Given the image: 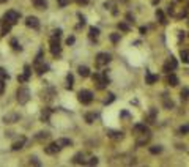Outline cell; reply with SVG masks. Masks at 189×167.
<instances>
[{
	"mask_svg": "<svg viewBox=\"0 0 189 167\" xmlns=\"http://www.w3.org/2000/svg\"><path fill=\"white\" fill-rule=\"evenodd\" d=\"M93 81H94V84H96V87L100 90H103V88H106L109 85V77H107L106 73H94Z\"/></svg>",
	"mask_w": 189,
	"mask_h": 167,
	"instance_id": "obj_1",
	"label": "cell"
},
{
	"mask_svg": "<svg viewBox=\"0 0 189 167\" xmlns=\"http://www.w3.org/2000/svg\"><path fill=\"white\" fill-rule=\"evenodd\" d=\"M19 18H21V13H18L16 10H10V11H7L3 14V21L8 22V24H11V25H14L19 21Z\"/></svg>",
	"mask_w": 189,
	"mask_h": 167,
	"instance_id": "obj_2",
	"label": "cell"
},
{
	"mask_svg": "<svg viewBox=\"0 0 189 167\" xmlns=\"http://www.w3.org/2000/svg\"><path fill=\"white\" fill-rule=\"evenodd\" d=\"M51 52H52V55H55V57L62 54L60 36H57V35H52V38H51Z\"/></svg>",
	"mask_w": 189,
	"mask_h": 167,
	"instance_id": "obj_3",
	"label": "cell"
},
{
	"mask_svg": "<svg viewBox=\"0 0 189 167\" xmlns=\"http://www.w3.org/2000/svg\"><path fill=\"white\" fill-rule=\"evenodd\" d=\"M29 99H30L29 88L27 87H19V90H18V101H19V104H25Z\"/></svg>",
	"mask_w": 189,
	"mask_h": 167,
	"instance_id": "obj_4",
	"label": "cell"
},
{
	"mask_svg": "<svg viewBox=\"0 0 189 167\" xmlns=\"http://www.w3.org/2000/svg\"><path fill=\"white\" fill-rule=\"evenodd\" d=\"M77 96H79V101L82 104H90L93 101V93L90 90H80Z\"/></svg>",
	"mask_w": 189,
	"mask_h": 167,
	"instance_id": "obj_5",
	"label": "cell"
},
{
	"mask_svg": "<svg viewBox=\"0 0 189 167\" xmlns=\"http://www.w3.org/2000/svg\"><path fill=\"white\" fill-rule=\"evenodd\" d=\"M111 60H112V58H111V55H109L107 52H100V54L96 55V66H104V65H107Z\"/></svg>",
	"mask_w": 189,
	"mask_h": 167,
	"instance_id": "obj_6",
	"label": "cell"
},
{
	"mask_svg": "<svg viewBox=\"0 0 189 167\" xmlns=\"http://www.w3.org/2000/svg\"><path fill=\"white\" fill-rule=\"evenodd\" d=\"M60 150H62V147H60L57 142H52V143H49L47 147H44V153H46V154H57Z\"/></svg>",
	"mask_w": 189,
	"mask_h": 167,
	"instance_id": "obj_7",
	"label": "cell"
},
{
	"mask_svg": "<svg viewBox=\"0 0 189 167\" xmlns=\"http://www.w3.org/2000/svg\"><path fill=\"white\" fill-rule=\"evenodd\" d=\"M25 25L36 30V29H40V21H38V18H35V16H29V18L25 19Z\"/></svg>",
	"mask_w": 189,
	"mask_h": 167,
	"instance_id": "obj_8",
	"label": "cell"
},
{
	"mask_svg": "<svg viewBox=\"0 0 189 167\" xmlns=\"http://www.w3.org/2000/svg\"><path fill=\"white\" fill-rule=\"evenodd\" d=\"M30 74H32L30 66H29V65H25V66H24V74H21V76L18 77V81H19V82H27V81L30 79Z\"/></svg>",
	"mask_w": 189,
	"mask_h": 167,
	"instance_id": "obj_9",
	"label": "cell"
},
{
	"mask_svg": "<svg viewBox=\"0 0 189 167\" xmlns=\"http://www.w3.org/2000/svg\"><path fill=\"white\" fill-rule=\"evenodd\" d=\"M145 81H147L148 85H153L154 82L159 81V76H158V74H151L150 71H147V73H145Z\"/></svg>",
	"mask_w": 189,
	"mask_h": 167,
	"instance_id": "obj_10",
	"label": "cell"
},
{
	"mask_svg": "<svg viewBox=\"0 0 189 167\" xmlns=\"http://www.w3.org/2000/svg\"><path fill=\"white\" fill-rule=\"evenodd\" d=\"M25 142H27V139L25 137H19L13 145H11V148L14 150V151H18V150H21V148H24V145H25Z\"/></svg>",
	"mask_w": 189,
	"mask_h": 167,
	"instance_id": "obj_11",
	"label": "cell"
},
{
	"mask_svg": "<svg viewBox=\"0 0 189 167\" xmlns=\"http://www.w3.org/2000/svg\"><path fill=\"white\" fill-rule=\"evenodd\" d=\"M32 2H33V5H35L36 10H46L47 8V2H46V0H32Z\"/></svg>",
	"mask_w": 189,
	"mask_h": 167,
	"instance_id": "obj_12",
	"label": "cell"
},
{
	"mask_svg": "<svg viewBox=\"0 0 189 167\" xmlns=\"http://www.w3.org/2000/svg\"><path fill=\"white\" fill-rule=\"evenodd\" d=\"M11 24H8V22H5V21H2V33L0 35H7V33H10V30H11Z\"/></svg>",
	"mask_w": 189,
	"mask_h": 167,
	"instance_id": "obj_13",
	"label": "cell"
},
{
	"mask_svg": "<svg viewBox=\"0 0 189 167\" xmlns=\"http://www.w3.org/2000/svg\"><path fill=\"white\" fill-rule=\"evenodd\" d=\"M167 82H169V85H170V87H176V85H178V77H176L175 74H169Z\"/></svg>",
	"mask_w": 189,
	"mask_h": 167,
	"instance_id": "obj_14",
	"label": "cell"
},
{
	"mask_svg": "<svg viewBox=\"0 0 189 167\" xmlns=\"http://www.w3.org/2000/svg\"><path fill=\"white\" fill-rule=\"evenodd\" d=\"M73 162H74V164H85L87 161L84 159V153H77V154L74 156V159H73Z\"/></svg>",
	"mask_w": 189,
	"mask_h": 167,
	"instance_id": "obj_15",
	"label": "cell"
},
{
	"mask_svg": "<svg viewBox=\"0 0 189 167\" xmlns=\"http://www.w3.org/2000/svg\"><path fill=\"white\" fill-rule=\"evenodd\" d=\"M77 71H79V74H80L82 77H88V76H90V70H88L87 66H79Z\"/></svg>",
	"mask_w": 189,
	"mask_h": 167,
	"instance_id": "obj_16",
	"label": "cell"
},
{
	"mask_svg": "<svg viewBox=\"0 0 189 167\" xmlns=\"http://www.w3.org/2000/svg\"><path fill=\"white\" fill-rule=\"evenodd\" d=\"M156 19H158L161 24H167V19H165V16H164V13H162L161 10L156 11Z\"/></svg>",
	"mask_w": 189,
	"mask_h": 167,
	"instance_id": "obj_17",
	"label": "cell"
},
{
	"mask_svg": "<svg viewBox=\"0 0 189 167\" xmlns=\"http://www.w3.org/2000/svg\"><path fill=\"white\" fill-rule=\"evenodd\" d=\"M57 143H58L62 148H63V147H71V145H73V142H71L69 139H58Z\"/></svg>",
	"mask_w": 189,
	"mask_h": 167,
	"instance_id": "obj_18",
	"label": "cell"
},
{
	"mask_svg": "<svg viewBox=\"0 0 189 167\" xmlns=\"http://www.w3.org/2000/svg\"><path fill=\"white\" fill-rule=\"evenodd\" d=\"M100 36V29L98 27H90V38H98Z\"/></svg>",
	"mask_w": 189,
	"mask_h": 167,
	"instance_id": "obj_19",
	"label": "cell"
},
{
	"mask_svg": "<svg viewBox=\"0 0 189 167\" xmlns=\"http://www.w3.org/2000/svg\"><path fill=\"white\" fill-rule=\"evenodd\" d=\"M73 84H74V77H73V74L69 73L68 76H66V88H73Z\"/></svg>",
	"mask_w": 189,
	"mask_h": 167,
	"instance_id": "obj_20",
	"label": "cell"
},
{
	"mask_svg": "<svg viewBox=\"0 0 189 167\" xmlns=\"http://www.w3.org/2000/svg\"><path fill=\"white\" fill-rule=\"evenodd\" d=\"M134 131H139V132H147V131H148V126H147V125L139 123V125H136V126H134Z\"/></svg>",
	"mask_w": 189,
	"mask_h": 167,
	"instance_id": "obj_21",
	"label": "cell"
},
{
	"mask_svg": "<svg viewBox=\"0 0 189 167\" xmlns=\"http://www.w3.org/2000/svg\"><path fill=\"white\" fill-rule=\"evenodd\" d=\"M180 57H181L183 63H189V51H181V52H180Z\"/></svg>",
	"mask_w": 189,
	"mask_h": 167,
	"instance_id": "obj_22",
	"label": "cell"
},
{
	"mask_svg": "<svg viewBox=\"0 0 189 167\" xmlns=\"http://www.w3.org/2000/svg\"><path fill=\"white\" fill-rule=\"evenodd\" d=\"M167 65H169V66H170L172 70H176V66H178V62L175 60V57H172V55H170V58H169Z\"/></svg>",
	"mask_w": 189,
	"mask_h": 167,
	"instance_id": "obj_23",
	"label": "cell"
},
{
	"mask_svg": "<svg viewBox=\"0 0 189 167\" xmlns=\"http://www.w3.org/2000/svg\"><path fill=\"white\" fill-rule=\"evenodd\" d=\"M49 115H51V109H44V110L41 112V118H43V121H49Z\"/></svg>",
	"mask_w": 189,
	"mask_h": 167,
	"instance_id": "obj_24",
	"label": "cell"
},
{
	"mask_svg": "<svg viewBox=\"0 0 189 167\" xmlns=\"http://www.w3.org/2000/svg\"><path fill=\"white\" fill-rule=\"evenodd\" d=\"M3 120H5L7 123H14V120H19V115H16V114H14V115H8V117H5Z\"/></svg>",
	"mask_w": 189,
	"mask_h": 167,
	"instance_id": "obj_25",
	"label": "cell"
},
{
	"mask_svg": "<svg viewBox=\"0 0 189 167\" xmlns=\"http://www.w3.org/2000/svg\"><path fill=\"white\" fill-rule=\"evenodd\" d=\"M161 151H162V147H159V145L150 147V153H151V154H158V153H161Z\"/></svg>",
	"mask_w": 189,
	"mask_h": 167,
	"instance_id": "obj_26",
	"label": "cell"
},
{
	"mask_svg": "<svg viewBox=\"0 0 189 167\" xmlns=\"http://www.w3.org/2000/svg\"><path fill=\"white\" fill-rule=\"evenodd\" d=\"M10 44H11V47H13V49H14V51H21V49H22V47H21V46H19V43H18V40H16V38H13V40H11V43H10Z\"/></svg>",
	"mask_w": 189,
	"mask_h": 167,
	"instance_id": "obj_27",
	"label": "cell"
},
{
	"mask_svg": "<svg viewBox=\"0 0 189 167\" xmlns=\"http://www.w3.org/2000/svg\"><path fill=\"white\" fill-rule=\"evenodd\" d=\"M0 79H3V81L10 79V74H8L7 70H3V68H0Z\"/></svg>",
	"mask_w": 189,
	"mask_h": 167,
	"instance_id": "obj_28",
	"label": "cell"
},
{
	"mask_svg": "<svg viewBox=\"0 0 189 167\" xmlns=\"http://www.w3.org/2000/svg\"><path fill=\"white\" fill-rule=\"evenodd\" d=\"M181 99H184V101L189 99V90H187V88H183V90H181Z\"/></svg>",
	"mask_w": 189,
	"mask_h": 167,
	"instance_id": "obj_29",
	"label": "cell"
},
{
	"mask_svg": "<svg viewBox=\"0 0 189 167\" xmlns=\"http://www.w3.org/2000/svg\"><path fill=\"white\" fill-rule=\"evenodd\" d=\"M49 137V132H38L36 134V139L38 140H44V139H47Z\"/></svg>",
	"mask_w": 189,
	"mask_h": 167,
	"instance_id": "obj_30",
	"label": "cell"
},
{
	"mask_svg": "<svg viewBox=\"0 0 189 167\" xmlns=\"http://www.w3.org/2000/svg\"><path fill=\"white\" fill-rule=\"evenodd\" d=\"M118 29L123 30V32H129V25L125 24V22H120V24H118Z\"/></svg>",
	"mask_w": 189,
	"mask_h": 167,
	"instance_id": "obj_31",
	"label": "cell"
},
{
	"mask_svg": "<svg viewBox=\"0 0 189 167\" xmlns=\"http://www.w3.org/2000/svg\"><path fill=\"white\" fill-rule=\"evenodd\" d=\"M107 96H109V98H106V101H104V104H111V103H112V101L115 99V95H114V93H109Z\"/></svg>",
	"mask_w": 189,
	"mask_h": 167,
	"instance_id": "obj_32",
	"label": "cell"
},
{
	"mask_svg": "<svg viewBox=\"0 0 189 167\" xmlns=\"http://www.w3.org/2000/svg\"><path fill=\"white\" fill-rule=\"evenodd\" d=\"M118 40H120V33H112V35H111V41H112V43H117Z\"/></svg>",
	"mask_w": 189,
	"mask_h": 167,
	"instance_id": "obj_33",
	"label": "cell"
},
{
	"mask_svg": "<svg viewBox=\"0 0 189 167\" xmlns=\"http://www.w3.org/2000/svg\"><path fill=\"white\" fill-rule=\"evenodd\" d=\"M180 132H181V134H187V132H189V125H183V126L180 128Z\"/></svg>",
	"mask_w": 189,
	"mask_h": 167,
	"instance_id": "obj_34",
	"label": "cell"
},
{
	"mask_svg": "<svg viewBox=\"0 0 189 167\" xmlns=\"http://www.w3.org/2000/svg\"><path fill=\"white\" fill-rule=\"evenodd\" d=\"M69 2H71V0H57L58 7H66V5H69Z\"/></svg>",
	"mask_w": 189,
	"mask_h": 167,
	"instance_id": "obj_35",
	"label": "cell"
},
{
	"mask_svg": "<svg viewBox=\"0 0 189 167\" xmlns=\"http://www.w3.org/2000/svg\"><path fill=\"white\" fill-rule=\"evenodd\" d=\"M87 164H90V165H96V164H98V158H90V161H87Z\"/></svg>",
	"mask_w": 189,
	"mask_h": 167,
	"instance_id": "obj_36",
	"label": "cell"
},
{
	"mask_svg": "<svg viewBox=\"0 0 189 167\" xmlns=\"http://www.w3.org/2000/svg\"><path fill=\"white\" fill-rule=\"evenodd\" d=\"M3 92H5V81L0 79V95H3Z\"/></svg>",
	"mask_w": 189,
	"mask_h": 167,
	"instance_id": "obj_37",
	"label": "cell"
},
{
	"mask_svg": "<svg viewBox=\"0 0 189 167\" xmlns=\"http://www.w3.org/2000/svg\"><path fill=\"white\" fill-rule=\"evenodd\" d=\"M164 106H165L167 109H172V107H173V103L169 101V99H165V101H164Z\"/></svg>",
	"mask_w": 189,
	"mask_h": 167,
	"instance_id": "obj_38",
	"label": "cell"
},
{
	"mask_svg": "<svg viewBox=\"0 0 189 167\" xmlns=\"http://www.w3.org/2000/svg\"><path fill=\"white\" fill-rule=\"evenodd\" d=\"M85 118H87V123H93V120H94V115H93V114H88Z\"/></svg>",
	"mask_w": 189,
	"mask_h": 167,
	"instance_id": "obj_39",
	"label": "cell"
},
{
	"mask_svg": "<svg viewBox=\"0 0 189 167\" xmlns=\"http://www.w3.org/2000/svg\"><path fill=\"white\" fill-rule=\"evenodd\" d=\"M30 164H35V165H40L41 162H40V161H38L36 158H32V159H30Z\"/></svg>",
	"mask_w": 189,
	"mask_h": 167,
	"instance_id": "obj_40",
	"label": "cell"
},
{
	"mask_svg": "<svg viewBox=\"0 0 189 167\" xmlns=\"http://www.w3.org/2000/svg\"><path fill=\"white\" fill-rule=\"evenodd\" d=\"M74 41H76V40H74V36H69V38L66 40V44H73Z\"/></svg>",
	"mask_w": 189,
	"mask_h": 167,
	"instance_id": "obj_41",
	"label": "cell"
},
{
	"mask_svg": "<svg viewBox=\"0 0 189 167\" xmlns=\"http://www.w3.org/2000/svg\"><path fill=\"white\" fill-rule=\"evenodd\" d=\"M79 21H80V25H84V24H85V18H84L82 14H79Z\"/></svg>",
	"mask_w": 189,
	"mask_h": 167,
	"instance_id": "obj_42",
	"label": "cell"
},
{
	"mask_svg": "<svg viewBox=\"0 0 189 167\" xmlns=\"http://www.w3.org/2000/svg\"><path fill=\"white\" fill-rule=\"evenodd\" d=\"M76 2H77V3H79V5H82V3H84V5H85V3H87V2H88V0H76Z\"/></svg>",
	"mask_w": 189,
	"mask_h": 167,
	"instance_id": "obj_43",
	"label": "cell"
},
{
	"mask_svg": "<svg viewBox=\"0 0 189 167\" xmlns=\"http://www.w3.org/2000/svg\"><path fill=\"white\" fill-rule=\"evenodd\" d=\"M140 33H143V35H145V33H147V29H145V27H140Z\"/></svg>",
	"mask_w": 189,
	"mask_h": 167,
	"instance_id": "obj_44",
	"label": "cell"
},
{
	"mask_svg": "<svg viewBox=\"0 0 189 167\" xmlns=\"http://www.w3.org/2000/svg\"><path fill=\"white\" fill-rule=\"evenodd\" d=\"M158 2H159V0H153V5H156Z\"/></svg>",
	"mask_w": 189,
	"mask_h": 167,
	"instance_id": "obj_45",
	"label": "cell"
},
{
	"mask_svg": "<svg viewBox=\"0 0 189 167\" xmlns=\"http://www.w3.org/2000/svg\"><path fill=\"white\" fill-rule=\"evenodd\" d=\"M7 2V0H0V3H5Z\"/></svg>",
	"mask_w": 189,
	"mask_h": 167,
	"instance_id": "obj_46",
	"label": "cell"
},
{
	"mask_svg": "<svg viewBox=\"0 0 189 167\" xmlns=\"http://www.w3.org/2000/svg\"><path fill=\"white\" fill-rule=\"evenodd\" d=\"M178 2H181V0H178Z\"/></svg>",
	"mask_w": 189,
	"mask_h": 167,
	"instance_id": "obj_47",
	"label": "cell"
}]
</instances>
